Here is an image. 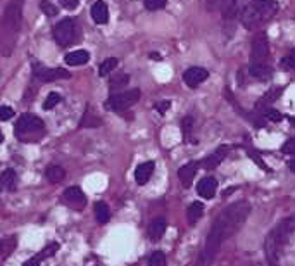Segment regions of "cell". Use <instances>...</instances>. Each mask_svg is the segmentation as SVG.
I'll use <instances>...</instances> for the list:
<instances>
[{
	"instance_id": "10",
	"label": "cell",
	"mask_w": 295,
	"mask_h": 266,
	"mask_svg": "<svg viewBox=\"0 0 295 266\" xmlns=\"http://www.w3.org/2000/svg\"><path fill=\"white\" fill-rule=\"evenodd\" d=\"M62 199H64L66 204L71 206V208H75V209H82V208H85V204H86V195L83 194V190L80 187L66 188L64 194H62Z\"/></svg>"
},
{
	"instance_id": "36",
	"label": "cell",
	"mask_w": 295,
	"mask_h": 266,
	"mask_svg": "<svg viewBox=\"0 0 295 266\" xmlns=\"http://www.w3.org/2000/svg\"><path fill=\"white\" fill-rule=\"evenodd\" d=\"M14 116V111L7 106H0V121H9Z\"/></svg>"
},
{
	"instance_id": "20",
	"label": "cell",
	"mask_w": 295,
	"mask_h": 266,
	"mask_svg": "<svg viewBox=\"0 0 295 266\" xmlns=\"http://www.w3.org/2000/svg\"><path fill=\"white\" fill-rule=\"evenodd\" d=\"M90 61V54L86 50H73L64 57V62L69 66H83Z\"/></svg>"
},
{
	"instance_id": "4",
	"label": "cell",
	"mask_w": 295,
	"mask_h": 266,
	"mask_svg": "<svg viewBox=\"0 0 295 266\" xmlns=\"http://www.w3.org/2000/svg\"><path fill=\"white\" fill-rule=\"evenodd\" d=\"M14 133L21 142H37L45 135V123L35 114L24 113L16 121Z\"/></svg>"
},
{
	"instance_id": "23",
	"label": "cell",
	"mask_w": 295,
	"mask_h": 266,
	"mask_svg": "<svg viewBox=\"0 0 295 266\" xmlns=\"http://www.w3.org/2000/svg\"><path fill=\"white\" fill-rule=\"evenodd\" d=\"M202 215H204V204L202 202H199V201L192 202L190 208H188V211H187L188 223H190V225H195V223L202 218Z\"/></svg>"
},
{
	"instance_id": "30",
	"label": "cell",
	"mask_w": 295,
	"mask_h": 266,
	"mask_svg": "<svg viewBox=\"0 0 295 266\" xmlns=\"http://www.w3.org/2000/svg\"><path fill=\"white\" fill-rule=\"evenodd\" d=\"M61 102V95H59L57 92H52V93H48V97L45 99V102H43V109L45 111H50V109H54L57 104Z\"/></svg>"
},
{
	"instance_id": "34",
	"label": "cell",
	"mask_w": 295,
	"mask_h": 266,
	"mask_svg": "<svg viewBox=\"0 0 295 266\" xmlns=\"http://www.w3.org/2000/svg\"><path fill=\"white\" fill-rule=\"evenodd\" d=\"M192 127H194V118H192V116L183 118V123H181V128H183L185 138H188V136L192 135Z\"/></svg>"
},
{
	"instance_id": "35",
	"label": "cell",
	"mask_w": 295,
	"mask_h": 266,
	"mask_svg": "<svg viewBox=\"0 0 295 266\" xmlns=\"http://www.w3.org/2000/svg\"><path fill=\"white\" fill-rule=\"evenodd\" d=\"M57 249H59V244H50V246H47L43 251L40 253V256H38V260H45V258H50V256H54L55 253H57Z\"/></svg>"
},
{
	"instance_id": "1",
	"label": "cell",
	"mask_w": 295,
	"mask_h": 266,
	"mask_svg": "<svg viewBox=\"0 0 295 266\" xmlns=\"http://www.w3.org/2000/svg\"><path fill=\"white\" fill-rule=\"evenodd\" d=\"M249 215H251V204L247 201L233 202L226 209H223L221 215L216 218V222L212 223V226H211V232L206 239V246H204L202 253L199 254L195 266L212 265L223 242L230 237H233L242 228Z\"/></svg>"
},
{
	"instance_id": "44",
	"label": "cell",
	"mask_w": 295,
	"mask_h": 266,
	"mask_svg": "<svg viewBox=\"0 0 295 266\" xmlns=\"http://www.w3.org/2000/svg\"><path fill=\"white\" fill-rule=\"evenodd\" d=\"M289 168H290V170H292V173H295V157H294V159H290Z\"/></svg>"
},
{
	"instance_id": "5",
	"label": "cell",
	"mask_w": 295,
	"mask_h": 266,
	"mask_svg": "<svg viewBox=\"0 0 295 266\" xmlns=\"http://www.w3.org/2000/svg\"><path fill=\"white\" fill-rule=\"evenodd\" d=\"M78 28H76L75 19L71 17H64L54 26V40L57 42L61 47H69L78 40Z\"/></svg>"
},
{
	"instance_id": "19",
	"label": "cell",
	"mask_w": 295,
	"mask_h": 266,
	"mask_svg": "<svg viewBox=\"0 0 295 266\" xmlns=\"http://www.w3.org/2000/svg\"><path fill=\"white\" fill-rule=\"evenodd\" d=\"M166 228H168L166 220H164V218H156L149 226V237L154 240V242H157V240H159L161 237L166 233Z\"/></svg>"
},
{
	"instance_id": "2",
	"label": "cell",
	"mask_w": 295,
	"mask_h": 266,
	"mask_svg": "<svg viewBox=\"0 0 295 266\" xmlns=\"http://www.w3.org/2000/svg\"><path fill=\"white\" fill-rule=\"evenodd\" d=\"M23 5L24 0H10L3 10L0 21V50L5 57L12 54L17 44V37L23 26Z\"/></svg>"
},
{
	"instance_id": "43",
	"label": "cell",
	"mask_w": 295,
	"mask_h": 266,
	"mask_svg": "<svg viewBox=\"0 0 295 266\" xmlns=\"http://www.w3.org/2000/svg\"><path fill=\"white\" fill-rule=\"evenodd\" d=\"M23 266H40V263H38V258H33V260H28L26 263H23Z\"/></svg>"
},
{
	"instance_id": "24",
	"label": "cell",
	"mask_w": 295,
	"mask_h": 266,
	"mask_svg": "<svg viewBox=\"0 0 295 266\" xmlns=\"http://www.w3.org/2000/svg\"><path fill=\"white\" fill-rule=\"evenodd\" d=\"M271 68H269L268 64H252L251 66V75L254 76V78H259V80H268L269 76H271Z\"/></svg>"
},
{
	"instance_id": "39",
	"label": "cell",
	"mask_w": 295,
	"mask_h": 266,
	"mask_svg": "<svg viewBox=\"0 0 295 266\" xmlns=\"http://www.w3.org/2000/svg\"><path fill=\"white\" fill-rule=\"evenodd\" d=\"M249 156H251V157H252V159H254V163H257V164H259V166H261V168H262V170H266V171H269V168H268V166H266V164H264V163H262V159H261V157H259V156H257V154H255V152H254V150H249Z\"/></svg>"
},
{
	"instance_id": "15",
	"label": "cell",
	"mask_w": 295,
	"mask_h": 266,
	"mask_svg": "<svg viewBox=\"0 0 295 266\" xmlns=\"http://www.w3.org/2000/svg\"><path fill=\"white\" fill-rule=\"evenodd\" d=\"M200 164L195 163V161H192V163L185 164V166H181L180 170H178V178H180V181L183 183V187H190L192 181H194L195 175H197V170H199Z\"/></svg>"
},
{
	"instance_id": "11",
	"label": "cell",
	"mask_w": 295,
	"mask_h": 266,
	"mask_svg": "<svg viewBox=\"0 0 295 266\" xmlns=\"http://www.w3.org/2000/svg\"><path fill=\"white\" fill-rule=\"evenodd\" d=\"M264 249H266V260H268L269 266H280V256H282V247L278 246V242L275 240L273 233L269 232L266 237L264 242Z\"/></svg>"
},
{
	"instance_id": "40",
	"label": "cell",
	"mask_w": 295,
	"mask_h": 266,
	"mask_svg": "<svg viewBox=\"0 0 295 266\" xmlns=\"http://www.w3.org/2000/svg\"><path fill=\"white\" fill-rule=\"evenodd\" d=\"M61 2V5L62 7H66V9H76L78 7V0H59Z\"/></svg>"
},
{
	"instance_id": "31",
	"label": "cell",
	"mask_w": 295,
	"mask_h": 266,
	"mask_svg": "<svg viewBox=\"0 0 295 266\" xmlns=\"http://www.w3.org/2000/svg\"><path fill=\"white\" fill-rule=\"evenodd\" d=\"M40 9H42V12L43 14H47L48 17H52V16H57V12H59V9L54 5V3H50L48 0H42L40 2Z\"/></svg>"
},
{
	"instance_id": "13",
	"label": "cell",
	"mask_w": 295,
	"mask_h": 266,
	"mask_svg": "<svg viewBox=\"0 0 295 266\" xmlns=\"http://www.w3.org/2000/svg\"><path fill=\"white\" fill-rule=\"evenodd\" d=\"M228 152H230V147H228V145H219L216 152L211 154V156H207L206 159H204L202 163H199V164L202 168H206V170H214V168H217L221 163H223L224 157L228 156Z\"/></svg>"
},
{
	"instance_id": "26",
	"label": "cell",
	"mask_w": 295,
	"mask_h": 266,
	"mask_svg": "<svg viewBox=\"0 0 295 266\" xmlns=\"http://www.w3.org/2000/svg\"><path fill=\"white\" fill-rule=\"evenodd\" d=\"M128 82H129V76L125 75V73H119V75H116L111 78V82H109V89L111 90H121L128 85Z\"/></svg>"
},
{
	"instance_id": "18",
	"label": "cell",
	"mask_w": 295,
	"mask_h": 266,
	"mask_svg": "<svg viewBox=\"0 0 295 266\" xmlns=\"http://www.w3.org/2000/svg\"><path fill=\"white\" fill-rule=\"evenodd\" d=\"M90 14H92V19L95 21L97 24H105L109 19L107 3H105L104 0H97L92 5V9H90Z\"/></svg>"
},
{
	"instance_id": "21",
	"label": "cell",
	"mask_w": 295,
	"mask_h": 266,
	"mask_svg": "<svg viewBox=\"0 0 295 266\" xmlns=\"http://www.w3.org/2000/svg\"><path fill=\"white\" fill-rule=\"evenodd\" d=\"M17 185V173L14 170H5L0 175V188L2 190H14Z\"/></svg>"
},
{
	"instance_id": "6",
	"label": "cell",
	"mask_w": 295,
	"mask_h": 266,
	"mask_svg": "<svg viewBox=\"0 0 295 266\" xmlns=\"http://www.w3.org/2000/svg\"><path fill=\"white\" fill-rule=\"evenodd\" d=\"M138 100H140V90L133 89V90H128V92H121V93H116V95L109 97L104 106L107 111L121 113V111H126L131 106H135Z\"/></svg>"
},
{
	"instance_id": "42",
	"label": "cell",
	"mask_w": 295,
	"mask_h": 266,
	"mask_svg": "<svg viewBox=\"0 0 295 266\" xmlns=\"http://www.w3.org/2000/svg\"><path fill=\"white\" fill-rule=\"evenodd\" d=\"M223 2H224V0H207V9H209V10H214L216 7H219Z\"/></svg>"
},
{
	"instance_id": "41",
	"label": "cell",
	"mask_w": 295,
	"mask_h": 266,
	"mask_svg": "<svg viewBox=\"0 0 295 266\" xmlns=\"http://www.w3.org/2000/svg\"><path fill=\"white\" fill-rule=\"evenodd\" d=\"M169 107H171V102H169V100H163V102H159V104H157V106H156V109L159 111L161 114H164L168 109H169Z\"/></svg>"
},
{
	"instance_id": "17",
	"label": "cell",
	"mask_w": 295,
	"mask_h": 266,
	"mask_svg": "<svg viewBox=\"0 0 295 266\" xmlns=\"http://www.w3.org/2000/svg\"><path fill=\"white\" fill-rule=\"evenodd\" d=\"M245 0H224V9H223V19L231 21L242 12Z\"/></svg>"
},
{
	"instance_id": "3",
	"label": "cell",
	"mask_w": 295,
	"mask_h": 266,
	"mask_svg": "<svg viewBox=\"0 0 295 266\" xmlns=\"http://www.w3.org/2000/svg\"><path fill=\"white\" fill-rule=\"evenodd\" d=\"M276 12H278V3L275 0H254L242 9L240 19L242 24L252 31L273 19Z\"/></svg>"
},
{
	"instance_id": "22",
	"label": "cell",
	"mask_w": 295,
	"mask_h": 266,
	"mask_svg": "<svg viewBox=\"0 0 295 266\" xmlns=\"http://www.w3.org/2000/svg\"><path fill=\"white\" fill-rule=\"evenodd\" d=\"M45 177H47V180L50 181V183H59V181L64 180L66 171L64 168L57 166V164H50V166L47 168V171H45Z\"/></svg>"
},
{
	"instance_id": "38",
	"label": "cell",
	"mask_w": 295,
	"mask_h": 266,
	"mask_svg": "<svg viewBox=\"0 0 295 266\" xmlns=\"http://www.w3.org/2000/svg\"><path fill=\"white\" fill-rule=\"evenodd\" d=\"M282 150L285 154H294V156H295V136H294V138H290L289 142L282 147Z\"/></svg>"
},
{
	"instance_id": "29",
	"label": "cell",
	"mask_w": 295,
	"mask_h": 266,
	"mask_svg": "<svg viewBox=\"0 0 295 266\" xmlns=\"http://www.w3.org/2000/svg\"><path fill=\"white\" fill-rule=\"evenodd\" d=\"M149 266H166V254L163 251L152 253L149 258Z\"/></svg>"
},
{
	"instance_id": "25",
	"label": "cell",
	"mask_w": 295,
	"mask_h": 266,
	"mask_svg": "<svg viewBox=\"0 0 295 266\" xmlns=\"http://www.w3.org/2000/svg\"><path fill=\"white\" fill-rule=\"evenodd\" d=\"M102 125V120L97 116V114H92V111L86 109V113L83 114L82 118V123H80V127L82 128H95V127H100Z\"/></svg>"
},
{
	"instance_id": "27",
	"label": "cell",
	"mask_w": 295,
	"mask_h": 266,
	"mask_svg": "<svg viewBox=\"0 0 295 266\" xmlns=\"http://www.w3.org/2000/svg\"><path fill=\"white\" fill-rule=\"evenodd\" d=\"M95 218L98 223H107L109 218H111V211H109L107 204L105 202H97L95 204Z\"/></svg>"
},
{
	"instance_id": "32",
	"label": "cell",
	"mask_w": 295,
	"mask_h": 266,
	"mask_svg": "<svg viewBox=\"0 0 295 266\" xmlns=\"http://www.w3.org/2000/svg\"><path fill=\"white\" fill-rule=\"evenodd\" d=\"M262 118H264V120H268V121H273V123H278V121L283 120L282 113H280V111H276V109H264V111H262Z\"/></svg>"
},
{
	"instance_id": "28",
	"label": "cell",
	"mask_w": 295,
	"mask_h": 266,
	"mask_svg": "<svg viewBox=\"0 0 295 266\" xmlns=\"http://www.w3.org/2000/svg\"><path fill=\"white\" fill-rule=\"evenodd\" d=\"M116 66H118V59H116V57L105 59V61L100 64V68H98V75H100V76H109L112 69H116Z\"/></svg>"
},
{
	"instance_id": "33",
	"label": "cell",
	"mask_w": 295,
	"mask_h": 266,
	"mask_svg": "<svg viewBox=\"0 0 295 266\" xmlns=\"http://www.w3.org/2000/svg\"><path fill=\"white\" fill-rule=\"evenodd\" d=\"M143 3H145V9L159 10V9H163V7H166L168 0H143Z\"/></svg>"
},
{
	"instance_id": "45",
	"label": "cell",
	"mask_w": 295,
	"mask_h": 266,
	"mask_svg": "<svg viewBox=\"0 0 295 266\" xmlns=\"http://www.w3.org/2000/svg\"><path fill=\"white\" fill-rule=\"evenodd\" d=\"M2 142H3V133L0 132V143H2Z\"/></svg>"
},
{
	"instance_id": "7",
	"label": "cell",
	"mask_w": 295,
	"mask_h": 266,
	"mask_svg": "<svg viewBox=\"0 0 295 266\" xmlns=\"http://www.w3.org/2000/svg\"><path fill=\"white\" fill-rule=\"evenodd\" d=\"M269 57V42L266 31H259L252 38V52H251V66L252 64H268Z\"/></svg>"
},
{
	"instance_id": "9",
	"label": "cell",
	"mask_w": 295,
	"mask_h": 266,
	"mask_svg": "<svg viewBox=\"0 0 295 266\" xmlns=\"http://www.w3.org/2000/svg\"><path fill=\"white\" fill-rule=\"evenodd\" d=\"M294 232H295V216H290V218H285L283 222H280L271 233L276 242H278V246L285 247L289 244L290 237L294 235Z\"/></svg>"
},
{
	"instance_id": "8",
	"label": "cell",
	"mask_w": 295,
	"mask_h": 266,
	"mask_svg": "<svg viewBox=\"0 0 295 266\" xmlns=\"http://www.w3.org/2000/svg\"><path fill=\"white\" fill-rule=\"evenodd\" d=\"M33 78H37L42 83H50L55 80L71 78V73L62 68H43L40 64H33Z\"/></svg>"
},
{
	"instance_id": "12",
	"label": "cell",
	"mask_w": 295,
	"mask_h": 266,
	"mask_svg": "<svg viewBox=\"0 0 295 266\" xmlns=\"http://www.w3.org/2000/svg\"><path fill=\"white\" fill-rule=\"evenodd\" d=\"M209 78V73H207V69L204 68H188L187 71L183 73V82L187 83L190 89H195V87H199L200 83H204L206 80Z\"/></svg>"
},
{
	"instance_id": "37",
	"label": "cell",
	"mask_w": 295,
	"mask_h": 266,
	"mask_svg": "<svg viewBox=\"0 0 295 266\" xmlns=\"http://www.w3.org/2000/svg\"><path fill=\"white\" fill-rule=\"evenodd\" d=\"M282 66L283 68H289V69H294L295 71V54H290V55H287V57H283Z\"/></svg>"
},
{
	"instance_id": "14",
	"label": "cell",
	"mask_w": 295,
	"mask_h": 266,
	"mask_svg": "<svg viewBox=\"0 0 295 266\" xmlns=\"http://www.w3.org/2000/svg\"><path fill=\"white\" fill-rule=\"evenodd\" d=\"M217 190V180L212 177H206L197 183V194L204 199H212Z\"/></svg>"
},
{
	"instance_id": "16",
	"label": "cell",
	"mask_w": 295,
	"mask_h": 266,
	"mask_svg": "<svg viewBox=\"0 0 295 266\" xmlns=\"http://www.w3.org/2000/svg\"><path fill=\"white\" fill-rule=\"evenodd\" d=\"M154 170H156V163L154 161H147V163H142L136 166L135 170V180L138 185H145L147 181L150 180V177H152Z\"/></svg>"
}]
</instances>
